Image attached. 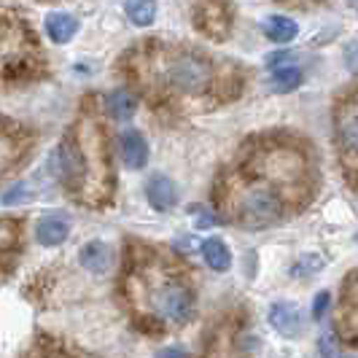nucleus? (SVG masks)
Returning <instances> with one entry per match:
<instances>
[{
	"mask_svg": "<svg viewBox=\"0 0 358 358\" xmlns=\"http://www.w3.org/2000/svg\"><path fill=\"white\" fill-rule=\"evenodd\" d=\"M24 197H27L24 186H14L8 194H3V202H6V205H14V202H19V199H24Z\"/></svg>",
	"mask_w": 358,
	"mask_h": 358,
	"instance_id": "obj_23",
	"label": "nucleus"
},
{
	"mask_svg": "<svg viewBox=\"0 0 358 358\" xmlns=\"http://www.w3.org/2000/svg\"><path fill=\"white\" fill-rule=\"evenodd\" d=\"M348 6H350V8H356V11H358V0H348Z\"/></svg>",
	"mask_w": 358,
	"mask_h": 358,
	"instance_id": "obj_25",
	"label": "nucleus"
},
{
	"mask_svg": "<svg viewBox=\"0 0 358 358\" xmlns=\"http://www.w3.org/2000/svg\"><path fill=\"white\" fill-rule=\"evenodd\" d=\"M124 71L138 90L154 97H205L218 84V71L202 52L157 41L127 54Z\"/></svg>",
	"mask_w": 358,
	"mask_h": 358,
	"instance_id": "obj_4",
	"label": "nucleus"
},
{
	"mask_svg": "<svg viewBox=\"0 0 358 358\" xmlns=\"http://www.w3.org/2000/svg\"><path fill=\"white\" fill-rule=\"evenodd\" d=\"M329 305H331V296H329L326 291H321V294L315 296V302H313V318H323Z\"/></svg>",
	"mask_w": 358,
	"mask_h": 358,
	"instance_id": "obj_21",
	"label": "nucleus"
},
{
	"mask_svg": "<svg viewBox=\"0 0 358 358\" xmlns=\"http://www.w3.org/2000/svg\"><path fill=\"white\" fill-rule=\"evenodd\" d=\"M269 323L275 331H280L283 337H296L302 331V315L299 310L288 302H278L269 310Z\"/></svg>",
	"mask_w": 358,
	"mask_h": 358,
	"instance_id": "obj_11",
	"label": "nucleus"
},
{
	"mask_svg": "<svg viewBox=\"0 0 358 358\" xmlns=\"http://www.w3.org/2000/svg\"><path fill=\"white\" fill-rule=\"evenodd\" d=\"M124 14L135 27H148L157 19V0H124Z\"/></svg>",
	"mask_w": 358,
	"mask_h": 358,
	"instance_id": "obj_16",
	"label": "nucleus"
},
{
	"mask_svg": "<svg viewBox=\"0 0 358 358\" xmlns=\"http://www.w3.org/2000/svg\"><path fill=\"white\" fill-rule=\"evenodd\" d=\"M345 62L353 73H358V43H350L348 52H345Z\"/></svg>",
	"mask_w": 358,
	"mask_h": 358,
	"instance_id": "obj_22",
	"label": "nucleus"
},
{
	"mask_svg": "<svg viewBox=\"0 0 358 358\" xmlns=\"http://www.w3.org/2000/svg\"><path fill=\"white\" fill-rule=\"evenodd\" d=\"M345 310H350V315L358 313V272L348 280V288H345Z\"/></svg>",
	"mask_w": 358,
	"mask_h": 358,
	"instance_id": "obj_20",
	"label": "nucleus"
},
{
	"mask_svg": "<svg viewBox=\"0 0 358 358\" xmlns=\"http://www.w3.org/2000/svg\"><path fill=\"white\" fill-rule=\"evenodd\" d=\"M119 151H122V162L132 170H141L148 162V143L138 129H127L119 138Z\"/></svg>",
	"mask_w": 358,
	"mask_h": 358,
	"instance_id": "obj_9",
	"label": "nucleus"
},
{
	"mask_svg": "<svg viewBox=\"0 0 358 358\" xmlns=\"http://www.w3.org/2000/svg\"><path fill=\"white\" fill-rule=\"evenodd\" d=\"M145 199L154 210H170L178 199V192H176V183L167 178V176H154L145 186Z\"/></svg>",
	"mask_w": 358,
	"mask_h": 358,
	"instance_id": "obj_10",
	"label": "nucleus"
},
{
	"mask_svg": "<svg viewBox=\"0 0 358 358\" xmlns=\"http://www.w3.org/2000/svg\"><path fill=\"white\" fill-rule=\"evenodd\" d=\"M68 234H71V227H68V221L65 218H59V215H49V218H41L36 227V240L41 245H46V248H57V245H62L65 240H68Z\"/></svg>",
	"mask_w": 358,
	"mask_h": 358,
	"instance_id": "obj_13",
	"label": "nucleus"
},
{
	"mask_svg": "<svg viewBox=\"0 0 358 358\" xmlns=\"http://www.w3.org/2000/svg\"><path fill=\"white\" fill-rule=\"evenodd\" d=\"M202 259L215 272H227V269L232 267V253L227 248V243L218 240V237H210V240L202 243Z\"/></svg>",
	"mask_w": 358,
	"mask_h": 358,
	"instance_id": "obj_14",
	"label": "nucleus"
},
{
	"mask_svg": "<svg viewBox=\"0 0 358 358\" xmlns=\"http://www.w3.org/2000/svg\"><path fill=\"white\" fill-rule=\"evenodd\" d=\"M264 33L275 43H291L294 38L299 36V24L288 17H269L264 22Z\"/></svg>",
	"mask_w": 358,
	"mask_h": 358,
	"instance_id": "obj_17",
	"label": "nucleus"
},
{
	"mask_svg": "<svg viewBox=\"0 0 358 358\" xmlns=\"http://www.w3.org/2000/svg\"><path fill=\"white\" fill-rule=\"evenodd\" d=\"M157 358H186V353H183L180 348H167V350H162Z\"/></svg>",
	"mask_w": 358,
	"mask_h": 358,
	"instance_id": "obj_24",
	"label": "nucleus"
},
{
	"mask_svg": "<svg viewBox=\"0 0 358 358\" xmlns=\"http://www.w3.org/2000/svg\"><path fill=\"white\" fill-rule=\"evenodd\" d=\"M59 178L73 199L103 210L116 192V173L108 154L106 127L94 106H87L59 145Z\"/></svg>",
	"mask_w": 358,
	"mask_h": 358,
	"instance_id": "obj_3",
	"label": "nucleus"
},
{
	"mask_svg": "<svg viewBox=\"0 0 358 358\" xmlns=\"http://www.w3.org/2000/svg\"><path fill=\"white\" fill-rule=\"evenodd\" d=\"M78 33V19L71 14H49L46 17V36L54 43H68Z\"/></svg>",
	"mask_w": 358,
	"mask_h": 358,
	"instance_id": "obj_15",
	"label": "nucleus"
},
{
	"mask_svg": "<svg viewBox=\"0 0 358 358\" xmlns=\"http://www.w3.org/2000/svg\"><path fill=\"white\" fill-rule=\"evenodd\" d=\"M30 132L24 127L14 124L11 119L0 116V178L14 170L22 157L30 151Z\"/></svg>",
	"mask_w": 358,
	"mask_h": 358,
	"instance_id": "obj_7",
	"label": "nucleus"
},
{
	"mask_svg": "<svg viewBox=\"0 0 358 358\" xmlns=\"http://www.w3.org/2000/svg\"><path fill=\"white\" fill-rule=\"evenodd\" d=\"M135 108H138V100H135L132 92L119 90L108 97V113H110L113 119H119V122L132 119V116H135Z\"/></svg>",
	"mask_w": 358,
	"mask_h": 358,
	"instance_id": "obj_18",
	"label": "nucleus"
},
{
	"mask_svg": "<svg viewBox=\"0 0 358 358\" xmlns=\"http://www.w3.org/2000/svg\"><path fill=\"white\" fill-rule=\"evenodd\" d=\"M78 262H81V267L90 269V272H97V275H103L110 269V262H113V253H110V245L103 243V240H92L87 243L81 253H78Z\"/></svg>",
	"mask_w": 358,
	"mask_h": 358,
	"instance_id": "obj_12",
	"label": "nucleus"
},
{
	"mask_svg": "<svg viewBox=\"0 0 358 358\" xmlns=\"http://www.w3.org/2000/svg\"><path fill=\"white\" fill-rule=\"evenodd\" d=\"M313 192L307 154L294 141H253L232 162L215 186V205L227 221L245 229H264L299 205Z\"/></svg>",
	"mask_w": 358,
	"mask_h": 358,
	"instance_id": "obj_1",
	"label": "nucleus"
},
{
	"mask_svg": "<svg viewBox=\"0 0 358 358\" xmlns=\"http://www.w3.org/2000/svg\"><path fill=\"white\" fill-rule=\"evenodd\" d=\"M334 129L342 164L350 178H358V90L348 94L334 110Z\"/></svg>",
	"mask_w": 358,
	"mask_h": 358,
	"instance_id": "obj_5",
	"label": "nucleus"
},
{
	"mask_svg": "<svg viewBox=\"0 0 358 358\" xmlns=\"http://www.w3.org/2000/svg\"><path fill=\"white\" fill-rule=\"evenodd\" d=\"M194 27L213 41H224L232 30V6L227 0H197Z\"/></svg>",
	"mask_w": 358,
	"mask_h": 358,
	"instance_id": "obj_6",
	"label": "nucleus"
},
{
	"mask_svg": "<svg viewBox=\"0 0 358 358\" xmlns=\"http://www.w3.org/2000/svg\"><path fill=\"white\" fill-rule=\"evenodd\" d=\"M302 81H305V73L299 71L296 65H283V68H275L272 71L269 87H272V92H291L296 90Z\"/></svg>",
	"mask_w": 358,
	"mask_h": 358,
	"instance_id": "obj_19",
	"label": "nucleus"
},
{
	"mask_svg": "<svg viewBox=\"0 0 358 358\" xmlns=\"http://www.w3.org/2000/svg\"><path fill=\"white\" fill-rule=\"evenodd\" d=\"M122 291L132 315L154 329L180 326L194 313V291L186 272L157 248L132 245L127 251Z\"/></svg>",
	"mask_w": 358,
	"mask_h": 358,
	"instance_id": "obj_2",
	"label": "nucleus"
},
{
	"mask_svg": "<svg viewBox=\"0 0 358 358\" xmlns=\"http://www.w3.org/2000/svg\"><path fill=\"white\" fill-rule=\"evenodd\" d=\"M22 245V221L19 218H0V278L14 264Z\"/></svg>",
	"mask_w": 358,
	"mask_h": 358,
	"instance_id": "obj_8",
	"label": "nucleus"
}]
</instances>
